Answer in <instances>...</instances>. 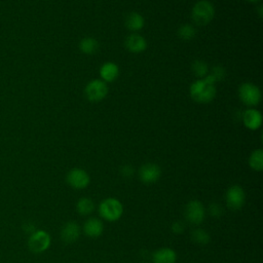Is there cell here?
<instances>
[{"label":"cell","instance_id":"5b68a950","mask_svg":"<svg viewBox=\"0 0 263 263\" xmlns=\"http://www.w3.org/2000/svg\"><path fill=\"white\" fill-rule=\"evenodd\" d=\"M184 216L187 222L192 225H200L205 219V209L201 201L197 199L190 200L184 210Z\"/></svg>","mask_w":263,"mask_h":263},{"label":"cell","instance_id":"30bf717a","mask_svg":"<svg viewBox=\"0 0 263 263\" xmlns=\"http://www.w3.org/2000/svg\"><path fill=\"white\" fill-rule=\"evenodd\" d=\"M161 176V170L156 163L148 162L139 170V179L144 184H154Z\"/></svg>","mask_w":263,"mask_h":263},{"label":"cell","instance_id":"277c9868","mask_svg":"<svg viewBox=\"0 0 263 263\" xmlns=\"http://www.w3.org/2000/svg\"><path fill=\"white\" fill-rule=\"evenodd\" d=\"M51 245L50 234L43 229H36L28 238V248L32 253L40 254L48 250Z\"/></svg>","mask_w":263,"mask_h":263},{"label":"cell","instance_id":"d6986e66","mask_svg":"<svg viewBox=\"0 0 263 263\" xmlns=\"http://www.w3.org/2000/svg\"><path fill=\"white\" fill-rule=\"evenodd\" d=\"M95 210V203L89 197H81L76 203V211L81 216H87Z\"/></svg>","mask_w":263,"mask_h":263},{"label":"cell","instance_id":"ffe728a7","mask_svg":"<svg viewBox=\"0 0 263 263\" xmlns=\"http://www.w3.org/2000/svg\"><path fill=\"white\" fill-rule=\"evenodd\" d=\"M249 165L252 170L256 172H261L263 170V150H254L249 157Z\"/></svg>","mask_w":263,"mask_h":263},{"label":"cell","instance_id":"cb8c5ba5","mask_svg":"<svg viewBox=\"0 0 263 263\" xmlns=\"http://www.w3.org/2000/svg\"><path fill=\"white\" fill-rule=\"evenodd\" d=\"M208 76L216 83L217 81L223 80L225 77V70L221 66H215L212 68L210 74Z\"/></svg>","mask_w":263,"mask_h":263},{"label":"cell","instance_id":"e0dca14e","mask_svg":"<svg viewBox=\"0 0 263 263\" xmlns=\"http://www.w3.org/2000/svg\"><path fill=\"white\" fill-rule=\"evenodd\" d=\"M144 17L138 12H130L125 17V26L132 32L140 31L144 27Z\"/></svg>","mask_w":263,"mask_h":263},{"label":"cell","instance_id":"ac0fdd59","mask_svg":"<svg viewBox=\"0 0 263 263\" xmlns=\"http://www.w3.org/2000/svg\"><path fill=\"white\" fill-rule=\"evenodd\" d=\"M99 42L92 37H85L79 42V49L85 54H93L98 51Z\"/></svg>","mask_w":263,"mask_h":263},{"label":"cell","instance_id":"7c38bea8","mask_svg":"<svg viewBox=\"0 0 263 263\" xmlns=\"http://www.w3.org/2000/svg\"><path fill=\"white\" fill-rule=\"evenodd\" d=\"M104 231L103 222L96 217L88 218L83 224V232L86 236L90 238H97L102 235Z\"/></svg>","mask_w":263,"mask_h":263},{"label":"cell","instance_id":"603a6c76","mask_svg":"<svg viewBox=\"0 0 263 263\" xmlns=\"http://www.w3.org/2000/svg\"><path fill=\"white\" fill-rule=\"evenodd\" d=\"M192 72L198 78H204L209 74L208 65L203 61H194L192 64Z\"/></svg>","mask_w":263,"mask_h":263},{"label":"cell","instance_id":"8992f818","mask_svg":"<svg viewBox=\"0 0 263 263\" xmlns=\"http://www.w3.org/2000/svg\"><path fill=\"white\" fill-rule=\"evenodd\" d=\"M238 96L241 102L250 107L257 106L261 100L260 89L251 82H245L239 86Z\"/></svg>","mask_w":263,"mask_h":263},{"label":"cell","instance_id":"3957f363","mask_svg":"<svg viewBox=\"0 0 263 263\" xmlns=\"http://www.w3.org/2000/svg\"><path fill=\"white\" fill-rule=\"evenodd\" d=\"M215 16L214 5L208 0H200L192 8V20L199 26L208 25Z\"/></svg>","mask_w":263,"mask_h":263},{"label":"cell","instance_id":"d4e9b609","mask_svg":"<svg viewBox=\"0 0 263 263\" xmlns=\"http://www.w3.org/2000/svg\"><path fill=\"white\" fill-rule=\"evenodd\" d=\"M208 213L210 214V216H212L214 218H219V217H221L223 215L224 210H223V208L221 206L220 203L212 202V203L209 204Z\"/></svg>","mask_w":263,"mask_h":263},{"label":"cell","instance_id":"ba28073f","mask_svg":"<svg viewBox=\"0 0 263 263\" xmlns=\"http://www.w3.org/2000/svg\"><path fill=\"white\" fill-rule=\"evenodd\" d=\"M66 182L70 187L80 190L86 188L89 185L90 177L86 171L75 167L68 172L66 176Z\"/></svg>","mask_w":263,"mask_h":263},{"label":"cell","instance_id":"7a4b0ae2","mask_svg":"<svg viewBox=\"0 0 263 263\" xmlns=\"http://www.w3.org/2000/svg\"><path fill=\"white\" fill-rule=\"evenodd\" d=\"M99 215L107 222L119 220L123 214V205L115 197H107L99 204Z\"/></svg>","mask_w":263,"mask_h":263},{"label":"cell","instance_id":"52a82bcc","mask_svg":"<svg viewBox=\"0 0 263 263\" xmlns=\"http://www.w3.org/2000/svg\"><path fill=\"white\" fill-rule=\"evenodd\" d=\"M246 192L239 185L230 186L225 194L226 205L232 211L240 210L246 203Z\"/></svg>","mask_w":263,"mask_h":263},{"label":"cell","instance_id":"7402d4cb","mask_svg":"<svg viewBox=\"0 0 263 263\" xmlns=\"http://www.w3.org/2000/svg\"><path fill=\"white\" fill-rule=\"evenodd\" d=\"M196 34L195 28L189 24H185L182 25L179 29H178V36L183 39V40H191L194 38Z\"/></svg>","mask_w":263,"mask_h":263},{"label":"cell","instance_id":"8fae6325","mask_svg":"<svg viewBox=\"0 0 263 263\" xmlns=\"http://www.w3.org/2000/svg\"><path fill=\"white\" fill-rule=\"evenodd\" d=\"M81 234V227L75 221L66 222L61 228V239L66 243L75 242Z\"/></svg>","mask_w":263,"mask_h":263},{"label":"cell","instance_id":"5bb4252c","mask_svg":"<svg viewBox=\"0 0 263 263\" xmlns=\"http://www.w3.org/2000/svg\"><path fill=\"white\" fill-rule=\"evenodd\" d=\"M152 263H176L177 253L172 248H160L152 254Z\"/></svg>","mask_w":263,"mask_h":263},{"label":"cell","instance_id":"484cf974","mask_svg":"<svg viewBox=\"0 0 263 263\" xmlns=\"http://www.w3.org/2000/svg\"><path fill=\"white\" fill-rule=\"evenodd\" d=\"M171 230L172 232H174L175 234H181L184 232L185 230V225L182 221H175L172 225H171Z\"/></svg>","mask_w":263,"mask_h":263},{"label":"cell","instance_id":"44dd1931","mask_svg":"<svg viewBox=\"0 0 263 263\" xmlns=\"http://www.w3.org/2000/svg\"><path fill=\"white\" fill-rule=\"evenodd\" d=\"M191 239L193 242L197 243V245H208L211 240V236L209 234L208 231H205L202 228H195L192 230L191 232Z\"/></svg>","mask_w":263,"mask_h":263},{"label":"cell","instance_id":"83f0119b","mask_svg":"<svg viewBox=\"0 0 263 263\" xmlns=\"http://www.w3.org/2000/svg\"><path fill=\"white\" fill-rule=\"evenodd\" d=\"M247 1H249V2H252V3H256V2H259L260 0H247Z\"/></svg>","mask_w":263,"mask_h":263},{"label":"cell","instance_id":"6da1fadb","mask_svg":"<svg viewBox=\"0 0 263 263\" xmlns=\"http://www.w3.org/2000/svg\"><path fill=\"white\" fill-rule=\"evenodd\" d=\"M189 92L195 102L199 104L210 103L216 96L215 82L206 75L204 78L194 81L189 87Z\"/></svg>","mask_w":263,"mask_h":263},{"label":"cell","instance_id":"2e32d148","mask_svg":"<svg viewBox=\"0 0 263 263\" xmlns=\"http://www.w3.org/2000/svg\"><path fill=\"white\" fill-rule=\"evenodd\" d=\"M119 74L118 66L112 62L105 63L100 69V76L105 82H112L114 81Z\"/></svg>","mask_w":263,"mask_h":263},{"label":"cell","instance_id":"9a60e30c","mask_svg":"<svg viewBox=\"0 0 263 263\" xmlns=\"http://www.w3.org/2000/svg\"><path fill=\"white\" fill-rule=\"evenodd\" d=\"M242 122L247 128L255 130L261 126L262 115L256 109H248L242 113Z\"/></svg>","mask_w":263,"mask_h":263},{"label":"cell","instance_id":"9c48e42d","mask_svg":"<svg viewBox=\"0 0 263 263\" xmlns=\"http://www.w3.org/2000/svg\"><path fill=\"white\" fill-rule=\"evenodd\" d=\"M108 93V86L105 81L100 79L91 80L86 84L85 96L90 102H100Z\"/></svg>","mask_w":263,"mask_h":263},{"label":"cell","instance_id":"4fadbf2b","mask_svg":"<svg viewBox=\"0 0 263 263\" xmlns=\"http://www.w3.org/2000/svg\"><path fill=\"white\" fill-rule=\"evenodd\" d=\"M125 47L133 53H140L146 49L147 41L140 34L134 33L128 35L125 39Z\"/></svg>","mask_w":263,"mask_h":263},{"label":"cell","instance_id":"4316f807","mask_svg":"<svg viewBox=\"0 0 263 263\" xmlns=\"http://www.w3.org/2000/svg\"><path fill=\"white\" fill-rule=\"evenodd\" d=\"M120 175L123 178H130L134 175V167L130 164H124L120 167Z\"/></svg>","mask_w":263,"mask_h":263}]
</instances>
